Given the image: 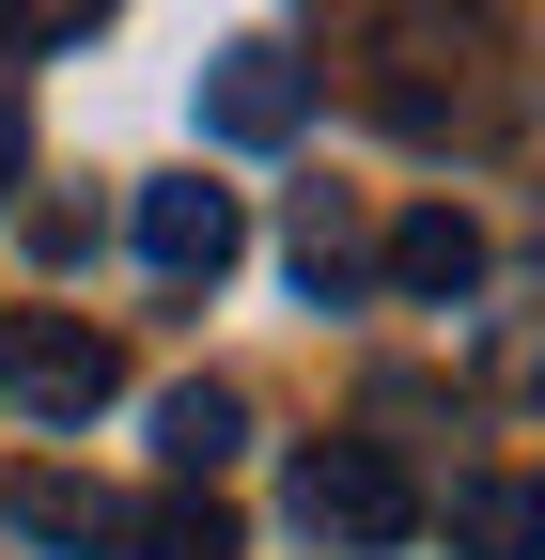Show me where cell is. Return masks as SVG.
Instances as JSON below:
<instances>
[{
	"label": "cell",
	"instance_id": "cell-1",
	"mask_svg": "<svg viewBox=\"0 0 545 560\" xmlns=\"http://www.w3.org/2000/svg\"><path fill=\"white\" fill-rule=\"evenodd\" d=\"M297 529L344 545V560H390L405 529H421V482H405L374 436H327V452H297Z\"/></svg>",
	"mask_w": 545,
	"mask_h": 560
},
{
	"label": "cell",
	"instance_id": "cell-2",
	"mask_svg": "<svg viewBox=\"0 0 545 560\" xmlns=\"http://www.w3.org/2000/svg\"><path fill=\"white\" fill-rule=\"evenodd\" d=\"M125 389V359H109V327H79V312H0V405H32V420H79Z\"/></svg>",
	"mask_w": 545,
	"mask_h": 560
},
{
	"label": "cell",
	"instance_id": "cell-3",
	"mask_svg": "<svg viewBox=\"0 0 545 560\" xmlns=\"http://www.w3.org/2000/svg\"><path fill=\"white\" fill-rule=\"evenodd\" d=\"M202 125L250 140V156H281V140L312 125V79H297L281 47H219V62H202Z\"/></svg>",
	"mask_w": 545,
	"mask_h": 560
},
{
	"label": "cell",
	"instance_id": "cell-4",
	"mask_svg": "<svg viewBox=\"0 0 545 560\" xmlns=\"http://www.w3.org/2000/svg\"><path fill=\"white\" fill-rule=\"evenodd\" d=\"M234 249H250V219H234V187H141V265L156 280H234Z\"/></svg>",
	"mask_w": 545,
	"mask_h": 560
},
{
	"label": "cell",
	"instance_id": "cell-5",
	"mask_svg": "<svg viewBox=\"0 0 545 560\" xmlns=\"http://www.w3.org/2000/svg\"><path fill=\"white\" fill-rule=\"evenodd\" d=\"M0 514H16V545H47V560H109L125 545V499H94V482H62V467H32Z\"/></svg>",
	"mask_w": 545,
	"mask_h": 560
},
{
	"label": "cell",
	"instance_id": "cell-6",
	"mask_svg": "<svg viewBox=\"0 0 545 560\" xmlns=\"http://www.w3.org/2000/svg\"><path fill=\"white\" fill-rule=\"evenodd\" d=\"M374 265H390V296H421V312H437V296H467V280H484V234H467L452 202H421V219H390Z\"/></svg>",
	"mask_w": 545,
	"mask_h": 560
},
{
	"label": "cell",
	"instance_id": "cell-7",
	"mask_svg": "<svg viewBox=\"0 0 545 560\" xmlns=\"http://www.w3.org/2000/svg\"><path fill=\"white\" fill-rule=\"evenodd\" d=\"M156 452H172V482H219V467L250 452V389H219V374L172 389V405H156Z\"/></svg>",
	"mask_w": 545,
	"mask_h": 560
},
{
	"label": "cell",
	"instance_id": "cell-8",
	"mask_svg": "<svg viewBox=\"0 0 545 560\" xmlns=\"http://www.w3.org/2000/svg\"><path fill=\"white\" fill-rule=\"evenodd\" d=\"M452 545L467 560H545V482H452Z\"/></svg>",
	"mask_w": 545,
	"mask_h": 560
},
{
	"label": "cell",
	"instance_id": "cell-9",
	"mask_svg": "<svg viewBox=\"0 0 545 560\" xmlns=\"http://www.w3.org/2000/svg\"><path fill=\"white\" fill-rule=\"evenodd\" d=\"M125 560H234V514L202 499V482H172L156 514H125Z\"/></svg>",
	"mask_w": 545,
	"mask_h": 560
},
{
	"label": "cell",
	"instance_id": "cell-10",
	"mask_svg": "<svg viewBox=\"0 0 545 560\" xmlns=\"http://www.w3.org/2000/svg\"><path fill=\"white\" fill-rule=\"evenodd\" d=\"M297 280H312V296H344V280H359V219H344V202H297Z\"/></svg>",
	"mask_w": 545,
	"mask_h": 560
},
{
	"label": "cell",
	"instance_id": "cell-11",
	"mask_svg": "<svg viewBox=\"0 0 545 560\" xmlns=\"http://www.w3.org/2000/svg\"><path fill=\"white\" fill-rule=\"evenodd\" d=\"M94 16H125V0H0V47H16V62H47L62 32H94Z\"/></svg>",
	"mask_w": 545,
	"mask_h": 560
},
{
	"label": "cell",
	"instance_id": "cell-12",
	"mask_svg": "<svg viewBox=\"0 0 545 560\" xmlns=\"http://www.w3.org/2000/svg\"><path fill=\"white\" fill-rule=\"evenodd\" d=\"M0 172H16V94H0Z\"/></svg>",
	"mask_w": 545,
	"mask_h": 560
}]
</instances>
